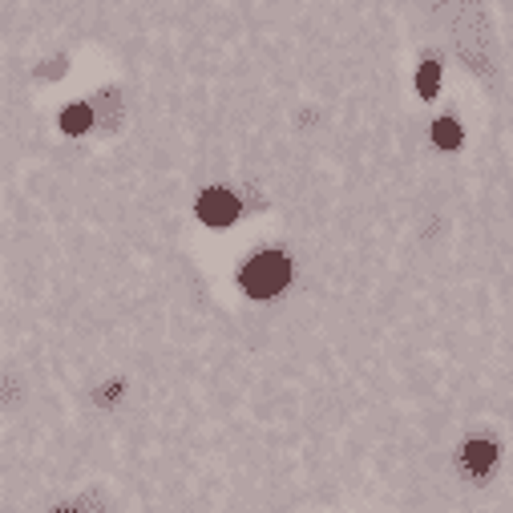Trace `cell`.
I'll list each match as a JSON object with an SVG mask.
<instances>
[{"label": "cell", "instance_id": "1", "mask_svg": "<svg viewBox=\"0 0 513 513\" xmlns=\"http://www.w3.org/2000/svg\"><path fill=\"white\" fill-rule=\"evenodd\" d=\"M287 279H291V259H287L283 251H259V255L239 271L243 291L255 295V299L279 295V291L287 287Z\"/></svg>", "mask_w": 513, "mask_h": 513}, {"label": "cell", "instance_id": "2", "mask_svg": "<svg viewBox=\"0 0 513 513\" xmlns=\"http://www.w3.org/2000/svg\"><path fill=\"white\" fill-rule=\"evenodd\" d=\"M198 219L207 223V227H231L239 219V198L231 190H202L198 198Z\"/></svg>", "mask_w": 513, "mask_h": 513}, {"label": "cell", "instance_id": "5", "mask_svg": "<svg viewBox=\"0 0 513 513\" xmlns=\"http://www.w3.org/2000/svg\"><path fill=\"white\" fill-rule=\"evenodd\" d=\"M433 142H437L441 150H457V146H461V130H457V122H453V118H441V122L433 126Z\"/></svg>", "mask_w": 513, "mask_h": 513}, {"label": "cell", "instance_id": "6", "mask_svg": "<svg viewBox=\"0 0 513 513\" xmlns=\"http://www.w3.org/2000/svg\"><path fill=\"white\" fill-rule=\"evenodd\" d=\"M437 81H441V65H437V61H425V69L417 73V89H421V97H433V93H437Z\"/></svg>", "mask_w": 513, "mask_h": 513}, {"label": "cell", "instance_id": "7", "mask_svg": "<svg viewBox=\"0 0 513 513\" xmlns=\"http://www.w3.org/2000/svg\"><path fill=\"white\" fill-rule=\"evenodd\" d=\"M122 388H126L122 380H110V388H106V392H97V400H101V404H110V400H114V396H118Z\"/></svg>", "mask_w": 513, "mask_h": 513}, {"label": "cell", "instance_id": "8", "mask_svg": "<svg viewBox=\"0 0 513 513\" xmlns=\"http://www.w3.org/2000/svg\"><path fill=\"white\" fill-rule=\"evenodd\" d=\"M53 513H89V505L81 501V505H65V509H53Z\"/></svg>", "mask_w": 513, "mask_h": 513}, {"label": "cell", "instance_id": "3", "mask_svg": "<svg viewBox=\"0 0 513 513\" xmlns=\"http://www.w3.org/2000/svg\"><path fill=\"white\" fill-rule=\"evenodd\" d=\"M497 465V445L489 437H477V441H465L461 449V469L473 477V481H485Z\"/></svg>", "mask_w": 513, "mask_h": 513}, {"label": "cell", "instance_id": "4", "mask_svg": "<svg viewBox=\"0 0 513 513\" xmlns=\"http://www.w3.org/2000/svg\"><path fill=\"white\" fill-rule=\"evenodd\" d=\"M89 126H93V110L85 106V101H77V106H69V110L61 114V130H65V134H73V138H77V134H85Z\"/></svg>", "mask_w": 513, "mask_h": 513}]
</instances>
